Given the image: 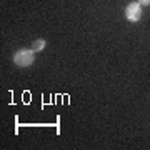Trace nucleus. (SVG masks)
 I'll return each mask as SVG.
<instances>
[{
    "label": "nucleus",
    "mask_w": 150,
    "mask_h": 150,
    "mask_svg": "<svg viewBox=\"0 0 150 150\" xmlns=\"http://www.w3.org/2000/svg\"><path fill=\"white\" fill-rule=\"evenodd\" d=\"M45 45H47V42H45L43 38H37V40H33V43H32V50L33 52H40V50L45 48Z\"/></svg>",
    "instance_id": "obj_3"
},
{
    "label": "nucleus",
    "mask_w": 150,
    "mask_h": 150,
    "mask_svg": "<svg viewBox=\"0 0 150 150\" xmlns=\"http://www.w3.org/2000/svg\"><path fill=\"white\" fill-rule=\"evenodd\" d=\"M12 60L17 67H30L35 62V52L32 48H20L12 55Z\"/></svg>",
    "instance_id": "obj_1"
},
{
    "label": "nucleus",
    "mask_w": 150,
    "mask_h": 150,
    "mask_svg": "<svg viewBox=\"0 0 150 150\" xmlns=\"http://www.w3.org/2000/svg\"><path fill=\"white\" fill-rule=\"evenodd\" d=\"M125 18L129 22H139L142 18V5L139 2H132L125 7Z\"/></svg>",
    "instance_id": "obj_2"
},
{
    "label": "nucleus",
    "mask_w": 150,
    "mask_h": 150,
    "mask_svg": "<svg viewBox=\"0 0 150 150\" xmlns=\"http://www.w3.org/2000/svg\"><path fill=\"white\" fill-rule=\"evenodd\" d=\"M140 5H150V0H137Z\"/></svg>",
    "instance_id": "obj_4"
}]
</instances>
